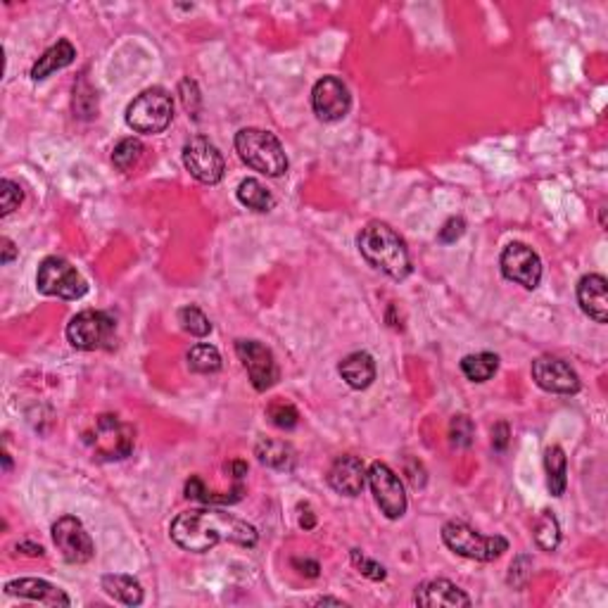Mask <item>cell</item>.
I'll list each match as a JSON object with an SVG mask.
<instances>
[{"label": "cell", "mask_w": 608, "mask_h": 608, "mask_svg": "<svg viewBox=\"0 0 608 608\" xmlns=\"http://www.w3.org/2000/svg\"><path fill=\"white\" fill-rule=\"evenodd\" d=\"M169 537L176 546L193 554L209 552L221 542L238 546H255L259 542L257 527L219 508H195L179 514L171 521Z\"/></svg>", "instance_id": "cell-1"}, {"label": "cell", "mask_w": 608, "mask_h": 608, "mask_svg": "<svg viewBox=\"0 0 608 608\" xmlns=\"http://www.w3.org/2000/svg\"><path fill=\"white\" fill-rule=\"evenodd\" d=\"M357 245L362 257L392 281H404L411 274V257H409L407 243L388 224H382V221L366 224L359 233Z\"/></svg>", "instance_id": "cell-2"}, {"label": "cell", "mask_w": 608, "mask_h": 608, "mask_svg": "<svg viewBox=\"0 0 608 608\" xmlns=\"http://www.w3.org/2000/svg\"><path fill=\"white\" fill-rule=\"evenodd\" d=\"M236 152L247 167L271 179H278L288 171V155L283 150L281 140L264 129H240L236 133Z\"/></svg>", "instance_id": "cell-3"}, {"label": "cell", "mask_w": 608, "mask_h": 608, "mask_svg": "<svg viewBox=\"0 0 608 608\" xmlns=\"http://www.w3.org/2000/svg\"><path fill=\"white\" fill-rule=\"evenodd\" d=\"M83 442L91 447L95 458H101V461H121V458H126L133 452L136 433H133V428L129 423L120 420V416L101 414L95 416L91 428L83 433Z\"/></svg>", "instance_id": "cell-4"}, {"label": "cell", "mask_w": 608, "mask_h": 608, "mask_svg": "<svg viewBox=\"0 0 608 608\" xmlns=\"http://www.w3.org/2000/svg\"><path fill=\"white\" fill-rule=\"evenodd\" d=\"M442 542H445L454 554L473 561H497L504 552H508V539L502 535H480L478 530L461 521H449L442 526Z\"/></svg>", "instance_id": "cell-5"}, {"label": "cell", "mask_w": 608, "mask_h": 608, "mask_svg": "<svg viewBox=\"0 0 608 608\" xmlns=\"http://www.w3.org/2000/svg\"><path fill=\"white\" fill-rule=\"evenodd\" d=\"M171 120H174V101L164 88H148L126 107V124L136 133H148V136L162 133L167 131Z\"/></svg>", "instance_id": "cell-6"}, {"label": "cell", "mask_w": 608, "mask_h": 608, "mask_svg": "<svg viewBox=\"0 0 608 608\" xmlns=\"http://www.w3.org/2000/svg\"><path fill=\"white\" fill-rule=\"evenodd\" d=\"M36 288L41 295L60 300H79L88 293L86 278L63 257H45L38 264Z\"/></svg>", "instance_id": "cell-7"}, {"label": "cell", "mask_w": 608, "mask_h": 608, "mask_svg": "<svg viewBox=\"0 0 608 608\" xmlns=\"http://www.w3.org/2000/svg\"><path fill=\"white\" fill-rule=\"evenodd\" d=\"M114 333H117V321L107 312H98V309L79 312L67 323V340H70V345L82 352H95L112 347Z\"/></svg>", "instance_id": "cell-8"}, {"label": "cell", "mask_w": 608, "mask_h": 608, "mask_svg": "<svg viewBox=\"0 0 608 608\" xmlns=\"http://www.w3.org/2000/svg\"><path fill=\"white\" fill-rule=\"evenodd\" d=\"M366 480H369L373 499H376V504L381 507L382 514H385V518L397 521V518H401V516L407 514L404 485H401L400 476H397L395 470L390 468L388 464H382V461L371 464Z\"/></svg>", "instance_id": "cell-9"}, {"label": "cell", "mask_w": 608, "mask_h": 608, "mask_svg": "<svg viewBox=\"0 0 608 608\" xmlns=\"http://www.w3.org/2000/svg\"><path fill=\"white\" fill-rule=\"evenodd\" d=\"M236 354L250 376L252 388L257 392H266L276 385L281 371H278L274 352L269 347L262 345L259 340H236Z\"/></svg>", "instance_id": "cell-10"}, {"label": "cell", "mask_w": 608, "mask_h": 608, "mask_svg": "<svg viewBox=\"0 0 608 608\" xmlns=\"http://www.w3.org/2000/svg\"><path fill=\"white\" fill-rule=\"evenodd\" d=\"M183 167L190 171L193 179L207 183V186L219 183L224 179V169H227L219 148L205 136H193L190 140H186V145H183Z\"/></svg>", "instance_id": "cell-11"}, {"label": "cell", "mask_w": 608, "mask_h": 608, "mask_svg": "<svg viewBox=\"0 0 608 608\" xmlns=\"http://www.w3.org/2000/svg\"><path fill=\"white\" fill-rule=\"evenodd\" d=\"M53 542L67 564H88L95 554L93 539L86 533L83 523L76 516H63L53 523Z\"/></svg>", "instance_id": "cell-12"}, {"label": "cell", "mask_w": 608, "mask_h": 608, "mask_svg": "<svg viewBox=\"0 0 608 608\" xmlns=\"http://www.w3.org/2000/svg\"><path fill=\"white\" fill-rule=\"evenodd\" d=\"M499 266L507 281H514L526 290H535L542 281V259L526 243H508L504 247Z\"/></svg>", "instance_id": "cell-13"}, {"label": "cell", "mask_w": 608, "mask_h": 608, "mask_svg": "<svg viewBox=\"0 0 608 608\" xmlns=\"http://www.w3.org/2000/svg\"><path fill=\"white\" fill-rule=\"evenodd\" d=\"M314 114L321 121H340L345 120L352 107L350 88L338 76H323L314 83L312 91Z\"/></svg>", "instance_id": "cell-14"}, {"label": "cell", "mask_w": 608, "mask_h": 608, "mask_svg": "<svg viewBox=\"0 0 608 608\" xmlns=\"http://www.w3.org/2000/svg\"><path fill=\"white\" fill-rule=\"evenodd\" d=\"M533 381L545 392L554 395H575L580 392V376L575 373L568 362L554 357V354H542L533 362Z\"/></svg>", "instance_id": "cell-15"}, {"label": "cell", "mask_w": 608, "mask_h": 608, "mask_svg": "<svg viewBox=\"0 0 608 608\" xmlns=\"http://www.w3.org/2000/svg\"><path fill=\"white\" fill-rule=\"evenodd\" d=\"M366 476H369V470H366L364 461L359 457L347 454V457H338L333 461L331 470H328V485L338 495L357 497L364 489Z\"/></svg>", "instance_id": "cell-16"}, {"label": "cell", "mask_w": 608, "mask_h": 608, "mask_svg": "<svg viewBox=\"0 0 608 608\" xmlns=\"http://www.w3.org/2000/svg\"><path fill=\"white\" fill-rule=\"evenodd\" d=\"M416 606L423 608H438V606H447V608H468L470 596L466 594L464 590H458L457 584L445 580V577H438V580H428L416 590L414 594Z\"/></svg>", "instance_id": "cell-17"}, {"label": "cell", "mask_w": 608, "mask_h": 608, "mask_svg": "<svg viewBox=\"0 0 608 608\" xmlns=\"http://www.w3.org/2000/svg\"><path fill=\"white\" fill-rule=\"evenodd\" d=\"M577 304L592 321H608V283L602 274H587L577 283Z\"/></svg>", "instance_id": "cell-18"}, {"label": "cell", "mask_w": 608, "mask_h": 608, "mask_svg": "<svg viewBox=\"0 0 608 608\" xmlns=\"http://www.w3.org/2000/svg\"><path fill=\"white\" fill-rule=\"evenodd\" d=\"M5 594L22 596V599H32V602L45 603V606H72V599L64 594L60 587L38 580V577H19L10 580L5 584Z\"/></svg>", "instance_id": "cell-19"}, {"label": "cell", "mask_w": 608, "mask_h": 608, "mask_svg": "<svg viewBox=\"0 0 608 608\" xmlns=\"http://www.w3.org/2000/svg\"><path fill=\"white\" fill-rule=\"evenodd\" d=\"M343 381L352 390H366L371 382L376 381V362L369 352H352L338 366Z\"/></svg>", "instance_id": "cell-20"}, {"label": "cell", "mask_w": 608, "mask_h": 608, "mask_svg": "<svg viewBox=\"0 0 608 608\" xmlns=\"http://www.w3.org/2000/svg\"><path fill=\"white\" fill-rule=\"evenodd\" d=\"M74 57L76 48L67 41V38L57 41L55 45H51L43 55L38 57V63L32 67V79L34 82H43V79H48V76L55 74V72L70 67V64L74 63Z\"/></svg>", "instance_id": "cell-21"}, {"label": "cell", "mask_w": 608, "mask_h": 608, "mask_svg": "<svg viewBox=\"0 0 608 608\" xmlns=\"http://www.w3.org/2000/svg\"><path fill=\"white\" fill-rule=\"evenodd\" d=\"M102 590L112 596L114 602L124 603V606H140L145 599L139 580L131 575H121V573L102 575Z\"/></svg>", "instance_id": "cell-22"}, {"label": "cell", "mask_w": 608, "mask_h": 608, "mask_svg": "<svg viewBox=\"0 0 608 608\" xmlns=\"http://www.w3.org/2000/svg\"><path fill=\"white\" fill-rule=\"evenodd\" d=\"M255 457L259 458V464L269 466L276 470H293L295 466V452L288 442L283 439H266L262 438L255 445Z\"/></svg>", "instance_id": "cell-23"}, {"label": "cell", "mask_w": 608, "mask_h": 608, "mask_svg": "<svg viewBox=\"0 0 608 608\" xmlns=\"http://www.w3.org/2000/svg\"><path fill=\"white\" fill-rule=\"evenodd\" d=\"M545 470L549 495L564 497L565 487H568V458H565V452L558 445L546 447Z\"/></svg>", "instance_id": "cell-24"}, {"label": "cell", "mask_w": 608, "mask_h": 608, "mask_svg": "<svg viewBox=\"0 0 608 608\" xmlns=\"http://www.w3.org/2000/svg\"><path fill=\"white\" fill-rule=\"evenodd\" d=\"M461 371L470 382H487L495 378L499 371V357L492 352H478V354H466L461 359Z\"/></svg>", "instance_id": "cell-25"}, {"label": "cell", "mask_w": 608, "mask_h": 608, "mask_svg": "<svg viewBox=\"0 0 608 608\" xmlns=\"http://www.w3.org/2000/svg\"><path fill=\"white\" fill-rule=\"evenodd\" d=\"M238 200L240 205H245L252 212H271L274 205H276L269 188L262 181H257V179H245V181H240Z\"/></svg>", "instance_id": "cell-26"}, {"label": "cell", "mask_w": 608, "mask_h": 608, "mask_svg": "<svg viewBox=\"0 0 608 608\" xmlns=\"http://www.w3.org/2000/svg\"><path fill=\"white\" fill-rule=\"evenodd\" d=\"M186 359H188V369L193 373H217L221 369L219 350L214 345H205V343L190 347Z\"/></svg>", "instance_id": "cell-27"}, {"label": "cell", "mask_w": 608, "mask_h": 608, "mask_svg": "<svg viewBox=\"0 0 608 608\" xmlns=\"http://www.w3.org/2000/svg\"><path fill=\"white\" fill-rule=\"evenodd\" d=\"M535 542L545 552H554L561 542V527H558L556 516L552 511H542V516H539L537 527H535Z\"/></svg>", "instance_id": "cell-28"}, {"label": "cell", "mask_w": 608, "mask_h": 608, "mask_svg": "<svg viewBox=\"0 0 608 608\" xmlns=\"http://www.w3.org/2000/svg\"><path fill=\"white\" fill-rule=\"evenodd\" d=\"M143 143L139 139H121L120 143L114 145L112 150V164L120 171H131L136 164L140 162L143 157Z\"/></svg>", "instance_id": "cell-29"}, {"label": "cell", "mask_w": 608, "mask_h": 608, "mask_svg": "<svg viewBox=\"0 0 608 608\" xmlns=\"http://www.w3.org/2000/svg\"><path fill=\"white\" fill-rule=\"evenodd\" d=\"M179 323H181L183 331L195 335V338H207L209 333H212V323H209L207 316L198 307H193V304L179 309Z\"/></svg>", "instance_id": "cell-30"}, {"label": "cell", "mask_w": 608, "mask_h": 608, "mask_svg": "<svg viewBox=\"0 0 608 608\" xmlns=\"http://www.w3.org/2000/svg\"><path fill=\"white\" fill-rule=\"evenodd\" d=\"M266 419L274 423L276 428H281V430H293V428L300 423V414H297V409L290 404V401H283V400H274L266 407Z\"/></svg>", "instance_id": "cell-31"}, {"label": "cell", "mask_w": 608, "mask_h": 608, "mask_svg": "<svg viewBox=\"0 0 608 608\" xmlns=\"http://www.w3.org/2000/svg\"><path fill=\"white\" fill-rule=\"evenodd\" d=\"M473 438H476L473 420L464 414L454 416L452 423H449V439H452V445L458 447V449H466V447L473 445Z\"/></svg>", "instance_id": "cell-32"}, {"label": "cell", "mask_w": 608, "mask_h": 608, "mask_svg": "<svg viewBox=\"0 0 608 608\" xmlns=\"http://www.w3.org/2000/svg\"><path fill=\"white\" fill-rule=\"evenodd\" d=\"M22 200H24V190L19 188L14 181H10V179H3L0 181V214L3 217L13 214L22 205Z\"/></svg>", "instance_id": "cell-33"}, {"label": "cell", "mask_w": 608, "mask_h": 608, "mask_svg": "<svg viewBox=\"0 0 608 608\" xmlns=\"http://www.w3.org/2000/svg\"><path fill=\"white\" fill-rule=\"evenodd\" d=\"M352 564H354V568H359V573L362 575H366L369 580H373V583H381V580H385V568H382L378 561H373V558L364 556V554L359 552V549H352Z\"/></svg>", "instance_id": "cell-34"}, {"label": "cell", "mask_w": 608, "mask_h": 608, "mask_svg": "<svg viewBox=\"0 0 608 608\" xmlns=\"http://www.w3.org/2000/svg\"><path fill=\"white\" fill-rule=\"evenodd\" d=\"M181 98H183V107L193 114V120H200V91H198V83L190 82V79H183Z\"/></svg>", "instance_id": "cell-35"}, {"label": "cell", "mask_w": 608, "mask_h": 608, "mask_svg": "<svg viewBox=\"0 0 608 608\" xmlns=\"http://www.w3.org/2000/svg\"><path fill=\"white\" fill-rule=\"evenodd\" d=\"M530 571H533V561H530V556H518L511 564V573H508V584H514L516 590H521L523 584L527 583V577H530Z\"/></svg>", "instance_id": "cell-36"}, {"label": "cell", "mask_w": 608, "mask_h": 608, "mask_svg": "<svg viewBox=\"0 0 608 608\" xmlns=\"http://www.w3.org/2000/svg\"><path fill=\"white\" fill-rule=\"evenodd\" d=\"M464 233H466V221L461 219V217H452V219L445 221V227L439 228L438 240L442 245H452V243H457Z\"/></svg>", "instance_id": "cell-37"}, {"label": "cell", "mask_w": 608, "mask_h": 608, "mask_svg": "<svg viewBox=\"0 0 608 608\" xmlns=\"http://www.w3.org/2000/svg\"><path fill=\"white\" fill-rule=\"evenodd\" d=\"M508 438H511V430H508V423L499 420L495 428H492V447L497 452H504L508 447Z\"/></svg>", "instance_id": "cell-38"}, {"label": "cell", "mask_w": 608, "mask_h": 608, "mask_svg": "<svg viewBox=\"0 0 608 608\" xmlns=\"http://www.w3.org/2000/svg\"><path fill=\"white\" fill-rule=\"evenodd\" d=\"M293 565H295V568H302L300 573H304V575H309V577H319V564H316V561H300V558H295V561H293Z\"/></svg>", "instance_id": "cell-39"}, {"label": "cell", "mask_w": 608, "mask_h": 608, "mask_svg": "<svg viewBox=\"0 0 608 608\" xmlns=\"http://www.w3.org/2000/svg\"><path fill=\"white\" fill-rule=\"evenodd\" d=\"M0 243H3V257H0V264H10L14 257H17V247H14V243L10 238H3Z\"/></svg>", "instance_id": "cell-40"}, {"label": "cell", "mask_w": 608, "mask_h": 608, "mask_svg": "<svg viewBox=\"0 0 608 608\" xmlns=\"http://www.w3.org/2000/svg\"><path fill=\"white\" fill-rule=\"evenodd\" d=\"M17 552H24V554H29V556H43V554H45L43 546L32 545V542H19Z\"/></svg>", "instance_id": "cell-41"}, {"label": "cell", "mask_w": 608, "mask_h": 608, "mask_svg": "<svg viewBox=\"0 0 608 608\" xmlns=\"http://www.w3.org/2000/svg\"><path fill=\"white\" fill-rule=\"evenodd\" d=\"M300 526L304 527V530H312V527L316 526V518H314V516H312V511H307V516H302Z\"/></svg>", "instance_id": "cell-42"}, {"label": "cell", "mask_w": 608, "mask_h": 608, "mask_svg": "<svg viewBox=\"0 0 608 608\" xmlns=\"http://www.w3.org/2000/svg\"><path fill=\"white\" fill-rule=\"evenodd\" d=\"M314 603H319V606H323V603H333V606H345V603L340 602V599H331V596H321V599H316Z\"/></svg>", "instance_id": "cell-43"}, {"label": "cell", "mask_w": 608, "mask_h": 608, "mask_svg": "<svg viewBox=\"0 0 608 608\" xmlns=\"http://www.w3.org/2000/svg\"><path fill=\"white\" fill-rule=\"evenodd\" d=\"M3 458H5V470H10V466H13L10 464V454H3Z\"/></svg>", "instance_id": "cell-44"}]
</instances>
